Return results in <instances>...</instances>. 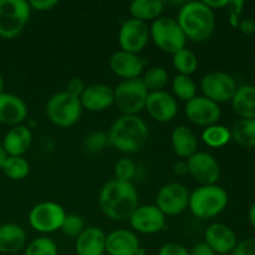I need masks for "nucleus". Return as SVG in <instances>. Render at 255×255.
I'll return each mask as SVG.
<instances>
[{"label": "nucleus", "instance_id": "obj_30", "mask_svg": "<svg viewBox=\"0 0 255 255\" xmlns=\"http://www.w3.org/2000/svg\"><path fill=\"white\" fill-rule=\"evenodd\" d=\"M172 64L174 69L178 71V75H186V76H191L198 69L197 55L187 47L172 55Z\"/></svg>", "mask_w": 255, "mask_h": 255}, {"label": "nucleus", "instance_id": "obj_15", "mask_svg": "<svg viewBox=\"0 0 255 255\" xmlns=\"http://www.w3.org/2000/svg\"><path fill=\"white\" fill-rule=\"evenodd\" d=\"M128 221L132 228L141 234L158 233L166 227V216L156 204L138 206Z\"/></svg>", "mask_w": 255, "mask_h": 255}, {"label": "nucleus", "instance_id": "obj_7", "mask_svg": "<svg viewBox=\"0 0 255 255\" xmlns=\"http://www.w3.org/2000/svg\"><path fill=\"white\" fill-rule=\"evenodd\" d=\"M29 1L0 0V37L14 39L22 32L30 19Z\"/></svg>", "mask_w": 255, "mask_h": 255}, {"label": "nucleus", "instance_id": "obj_2", "mask_svg": "<svg viewBox=\"0 0 255 255\" xmlns=\"http://www.w3.org/2000/svg\"><path fill=\"white\" fill-rule=\"evenodd\" d=\"M149 131L146 122L138 116L122 115L112 124L107 137L109 144L125 153L138 152L146 144Z\"/></svg>", "mask_w": 255, "mask_h": 255}, {"label": "nucleus", "instance_id": "obj_41", "mask_svg": "<svg viewBox=\"0 0 255 255\" xmlns=\"http://www.w3.org/2000/svg\"><path fill=\"white\" fill-rule=\"evenodd\" d=\"M57 4H59L57 0H31L29 1L31 10H36V11H49V10L54 9Z\"/></svg>", "mask_w": 255, "mask_h": 255}, {"label": "nucleus", "instance_id": "obj_27", "mask_svg": "<svg viewBox=\"0 0 255 255\" xmlns=\"http://www.w3.org/2000/svg\"><path fill=\"white\" fill-rule=\"evenodd\" d=\"M164 4L161 0H134L129 4V12L132 17L146 22L158 19L163 11Z\"/></svg>", "mask_w": 255, "mask_h": 255}, {"label": "nucleus", "instance_id": "obj_43", "mask_svg": "<svg viewBox=\"0 0 255 255\" xmlns=\"http://www.w3.org/2000/svg\"><path fill=\"white\" fill-rule=\"evenodd\" d=\"M189 255H216V253L206 243H198L192 248Z\"/></svg>", "mask_w": 255, "mask_h": 255}, {"label": "nucleus", "instance_id": "obj_9", "mask_svg": "<svg viewBox=\"0 0 255 255\" xmlns=\"http://www.w3.org/2000/svg\"><path fill=\"white\" fill-rule=\"evenodd\" d=\"M66 212L56 202H41L32 207L29 213V223L34 231L49 234L61 229Z\"/></svg>", "mask_w": 255, "mask_h": 255}, {"label": "nucleus", "instance_id": "obj_26", "mask_svg": "<svg viewBox=\"0 0 255 255\" xmlns=\"http://www.w3.org/2000/svg\"><path fill=\"white\" fill-rule=\"evenodd\" d=\"M232 107L241 120H255V86L238 87L232 99Z\"/></svg>", "mask_w": 255, "mask_h": 255}, {"label": "nucleus", "instance_id": "obj_5", "mask_svg": "<svg viewBox=\"0 0 255 255\" xmlns=\"http://www.w3.org/2000/svg\"><path fill=\"white\" fill-rule=\"evenodd\" d=\"M148 90L142 80H122L114 89V104L122 115L137 116L146 107Z\"/></svg>", "mask_w": 255, "mask_h": 255}, {"label": "nucleus", "instance_id": "obj_39", "mask_svg": "<svg viewBox=\"0 0 255 255\" xmlns=\"http://www.w3.org/2000/svg\"><path fill=\"white\" fill-rule=\"evenodd\" d=\"M158 255H189V251L179 243H167L159 248Z\"/></svg>", "mask_w": 255, "mask_h": 255}, {"label": "nucleus", "instance_id": "obj_33", "mask_svg": "<svg viewBox=\"0 0 255 255\" xmlns=\"http://www.w3.org/2000/svg\"><path fill=\"white\" fill-rule=\"evenodd\" d=\"M141 80L144 86H146V89L148 90V92H154L162 91L167 86L169 81V76L166 69L161 66H154L147 70L146 74L143 75Z\"/></svg>", "mask_w": 255, "mask_h": 255}, {"label": "nucleus", "instance_id": "obj_12", "mask_svg": "<svg viewBox=\"0 0 255 255\" xmlns=\"http://www.w3.org/2000/svg\"><path fill=\"white\" fill-rule=\"evenodd\" d=\"M149 40V27L139 20L127 19L119 31V44L122 51L138 55L147 46Z\"/></svg>", "mask_w": 255, "mask_h": 255}, {"label": "nucleus", "instance_id": "obj_34", "mask_svg": "<svg viewBox=\"0 0 255 255\" xmlns=\"http://www.w3.org/2000/svg\"><path fill=\"white\" fill-rule=\"evenodd\" d=\"M24 255H59V249L52 239L39 237L27 244Z\"/></svg>", "mask_w": 255, "mask_h": 255}, {"label": "nucleus", "instance_id": "obj_35", "mask_svg": "<svg viewBox=\"0 0 255 255\" xmlns=\"http://www.w3.org/2000/svg\"><path fill=\"white\" fill-rule=\"evenodd\" d=\"M84 229L85 223L81 217L77 216V214H66L60 231H62V233L69 238L76 239L84 232Z\"/></svg>", "mask_w": 255, "mask_h": 255}, {"label": "nucleus", "instance_id": "obj_40", "mask_svg": "<svg viewBox=\"0 0 255 255\" xmlns=\"http://www.w3.org/2000/svg\"><path fill=\"white\" fill-rule=\"evenodd\" d=\"M85 89H86V85H85L84 80L80 79V77H72V79L67 82L66 91L69 92V94L74 95V96L79 97V99Z\"/></svg>", "mask_w": 255, "mask_h": 255}, {"label": "nucleus", "instance_id": "obj_25", "mask_svg": "<svg viewBox=\"0 0 255 255\" xmlns=\"http://www.w3.org/2000/svg\"><path fill=\"white\" fill-rule=\"evenodd\" d=\"M26 244V233L20 226L5 223L0 226V253L15 254Z\"/></svg>", "mask_w": 255, "mask_h": 255}, {"label": "nucleus", "instance_id": "obj_28", "mask_svg": "<svg viewBox=\"0 0 255 255\" xmlns=\"http://www.w3.org/2000/svg\"><path fill=\"white\" fill-rule=\"evenodd\" d=\"M1 171L11 181H21L30 173V164L24 157L6 156L1 166Z\"/></svg>", "mask_w": 255, "mask_h": 255}, {"label": "nucleus", "instance_id": "obj_4", "mask_svg": "<svg viewBox=\"0 0 255 255\" xmlns=\"http://www.w3.org/2000/svg\"><path fill=\"white\" fill-rule=\"evenodd\" d=\"M228 206V193L218 184L201 186L189 194L188 208L198 219L219 216Z\"/></svg>", "mask_w": 255, "mask_h": 255}, {"label": "nucleus", "instance_id": "obj_48", "mask_svg": "<svg viewBox=\"0 0 255 255\" xmlns=\"http://www.w3.org/2000/svg\"><path fill=\"white\" fill-rule=\"evenodd\" d=\"M4 86H5L4 77H2L1 74H0V94H2V92H4Z\"/></svg>", "mask_w": 255, "mask_h": 255}, {"label": "nucleus", "instance_id": "obj_49", "mask_svg": "<svg viewBox=\"0 0 255 255\" xmlns=\"http://www.w3.org/2000/svg\"><path fill=\"white\" fill-rule=\"evenodd\" d=\"M136 255H147V252L144 251V249L142 248V247H141V248L138 249V252H137V254H136Z\"/></svg>", "mask_w": 255, "mask_h": 255}, {"label": "nucleus", "instance_id": "obj_10", "mask_svg": "<svg viewBox=\"0 0 255 255\" xmlns=\"http://www.w3.org/2000/svg\"><path fill=\"white\" fill-rule=\"evenodd\" d=\"M201 90L204 97L219 105L232 101L237 91V84L227 72L213 71L204 75L201 81Z\"/></svg>", "mask_w": 255, "mask_h": 255}, {"label": "nucleus", "instance_id": "obj_24", "mask_svg": "<svg viewBox=\"0 0 255 255\" xmlns=\"http://www.w3.org/2000/svg\"><path fill=\"white\" fill-rule=\"evenodd\" d=\"M172 148L174 153L181 158L188 159L189 157L193 156L198 148V138L197 134L188 126H177L173 129L171 136Z\"/></svg>", "mask_w": 255, "mask_h": 255}, {"label": "nucleus", "instance_id": "obj_45", "mask_svg": "<svg viewBox=\"0 0 255 255\" xmlns=\"http://www.w3.org/2000/svg\"><path fill=\"white\" fill-rule=\"evenodd\" d=\"M203 2L212 10L222 9V7H226L229 5L228 0H204Z\"/></svg>", "mask_w": 255, "mask_h": 255}, {"label": "nucleus", "instance_id": "obj_3", "mask_svg": "<svg viewBox=\"0 0 255 255\" xmlns=\"http://www.w3.org/2000/svg\"><path fill=\"white\" fill-rule=\"evenodd\" d=\"M177 22L187 39L194 42L208 40L216 29V16L203 1L184 2L177 16Z\"/></svg>", "mask_w": 255, "mask_h": 255}, {"label": "nucleus", "instance_id": "obj_38", "mask_svg": "<svg viewBox=\"0 0 255 255\" xmlns=\"http://www.w3.org/2000/svg\"><path fill=\"white\" fill-rule=\"evenodd\" d=\"M233 255H255V238H248L237 243Z\"/></svg>", "mask_w": 255, "mask_h": 255}, {"label": "nucleus", "instance_id": "obj_31", "mask_svg": "<svg viewBox=\"0 0 255 255\" xmlns=\"http://www.w3.org/2000/svg\"><path fill=\"white\" fill-rule=\"evenodd\" d=\"M202 139L207 146L212 147V148H219V147H223L229 143V141L232 139L231 129L218 124L206 127L204 131L202 132Z\"/></svg>", "mask_w": 255, "mask_h": 255}, {"label": "nucleus", "instance_id": "obj_13", "mask_svg": "<svg viewBox=\"0 0 255 255\" xmlns=\"http://www.w3.org/2000/svg\"><path fill=\"white\" fill-rule=\"evenodd\" d=\"M189 174L202 186L216 184L221 177V166L213 154L197 151L187 159Z\"/></svg>", "mask_w": 255, "mask_h": 255}, {"label": "nucleus", "instance_id": "obj_23", "mask_svg": "<svg viewBox=\"0 0 255 255\" xmlns=\"http://www.w3.org/2000/svg\"><path fill=\"white\" fill-rule=\"evenodd\" d=\"M32 143V133L29 127L24 125L14 126L6 132L1 146L6 156L24 157Z\"/></svg>", "mask_w": 255, "mask_h": 255}, {"label": "nucleus", "instance_id": "obj_36", "mask_svg": "<svg viewBox=\"0 0 255 255\" xmlns=\"http://www.w3.org/2000/svg\"><path fill=\"white\" fill-rule=\"evenodd\" d=\"M136 174V164L129 158H121L115 164V177L117 181L131 182Z\"/></svg>", "mask_w": 255, "mask_h": 255}, {"label": "nucleus", "instance_id": "obj_29", "mask_svg": "<svg viewBox=\"0 0 255 255\" xmlns=\"http://www.w3.org/2000/svg\"><path fill=\"white\" fill-rule=\"evenodd\" d=\"M232 138L243 147H255V120H239L231 131Z\"/></svg>", "mask_w": 255, "mask_h": 255}, {"label": "nucleus", "instance_id": "obj_22", "mask_svg": "<svg viewBox=\"0 0 255 255\" xmlns=\"http://www.w3.org/2000/svg\"><path fill=\"white\" fill-rule=\"evenodd\" d=\"M76 255H104L106 253V234L97 227L85 228L75 242Z\"/></svg>", "mask_w": 255, "mask_h": 255}, {"label": "nucleus", "instance_id": "obj_17", "mask_svg": "<svg viewBox=\"0 0 255 255\" xmlns=\"http://www.w3.org/2000/svg\"><path fill=\"white\" fill-rule=\"evenodd\" d=\"M204 243L216 254H229L237 246V236L228 226L222 223H213L206 229Z\"/></svg>", "mask_w": 255, "mask_h": 255}, {"label": "nucleus", "instance_id": "obj_46", "mask_svg": "<svg viewBox=\"0 0 255 255\" xmlns=\"http://www.w3.org/2000/svg\"><path fill=\"white\" fill-rule=\"evenodd\" d=\"M248 217H249V222H251V224L255 228V204H253V206L251 207V209H249Z\"/></svg>", "mask_w": 255, "mask_h": 255}, {"label": "nucleus", "instance_id": "obj_20", "mask_svg": "<svg viewBox=\"0 0 255 255\" xmlns=\"http://www.w3.org/2000/svg\"><path fill=\"white\" fill-rule=\"evenodd\" d=\"M82 109L90 112H101L114 105V89L105 84L86 86L80 96Z\"/></svg>", "mask_w": 255, "mask_h": 255}, {"label": "nucleus", "instance_id": "obj_19", "mask_svg": "<svg viewBox=\"0 0 255 255\" xmlns=\"http://www.w3.org/2000/svg\"><path fill=\"white\" fill-rule=\"evenodd\" d=\"M110 67L112 72L124 80L138 79L144 67V62L137 54L119 51L114 52L110 59Z\"/></svg>", "mask_w": 255, "mask_h": 255}, {"label": "nucleus", "instance_id": "obj_44", "mask_svg": "<svg viewBox=\"0 0 255 255\" xmlns=\"http://www.w3.org/2000/svg\"><path fill=\"white\" fill-rule=\"evenodd\" d=\"M173 173L179 177H183V176H187V174H189L187 159L186 161H184V159H181V161H177L176 163L173 164Z\"/></svg>", "mask_w": 255, "mask_h": 255}, {"label": "nucleus", "instance_id": "obj_8", "mask_svg": "<svg viewBox=\"0 0 255 255\" xmlns=\"http://www.w3.org/2000/svg\"><path fill=\"white\" fill-rule=\"evenodd\" d=\"M149 37L158 49L167 54L173 55L186 47V35L173 17L163 16L154 20L149 27Z\"/></svg>", "mask_w": 255, "mask_h": 255}, {"label": "nucleus", "instance_id": "obj_14", "mask_svg": "<svg viewBox=\"0 0 255 255\" xmlns=\"http://www.w3.org/2000/svg\"><path fill=\"white\" fill-rule=\"evenodd\" d=\"M187 119L199 127H209L217 125L221 119V107L218 104L204 96H196L186 104L184 109Z\"/></svg>", "mask_w": 255, "mask_h": 255}, {"label": "nucleus", "instance_id": "obj_42", "mask_svg": "<svg viewBox=\"0 0 255 255\" xmlns=\"http://www.w3.org/2000/svg\"><path fill=\"white\" fill-rule=\"evenodd\" d=\"M239 29L243 34L253 35L255 34V20L253 19H243L239 22Z\"/></svg>", "mask_w": 255, "mask_h": 255}, {"label": "nucleus", "instance_id": "obj_1", "mask_svg": "<svg viewBox=\"0 0 255 255\" xmlns=\"http://www.w3.org/2000/svg\"><path fill=\"white\" fill-rule=\"evenodd\" d=\"M99 207L112 221H128L138 207V193L131 182L112 179L101 188Z\"/></svg>", "mask_w": 255, "mask_h": 255}, {"label": "nucleus", "instance_id": "obj_18", "mask_svg": "<svg viewBox=\"0 0 255 255\" xmlns=\"http://www.w3.org/2000/svg\"><path fill=\"white\" fill-rule=\"evenodd\" d=\"M27 106L21 97L9 92L0 94V124L19 126L26 120Z\"/></svg>", "mask_w": 255, "mask_h": 255}, {"label": "nucleus", "instance_id": "obj_11", "mask_svg": "<svg viewBox=\"0 0 255 255\" xmlns=\"http://www.w3.org/2000/svg\"><path fill=\"white\" fill-rule=\"evenodd\" d=\"M189 192L182 183H168L156 196V206L164 216H178L189 204Z\"/></svg>", "mask_w": 255, "mask_h": 255}, {"label": "nucleus", "instance_id": "obj_16", "mask_svg": "<svg viewBox=\"0 0 255 255\" xmlns=\"http://www.w3.org/2000/svg\"><path fill=\"white\" fill-rule=\"evenodd\" d=\"M144 110H147L149 116L157 122L166 124L177 116L178 104H177L176 97L162 90V91L149 92Z\"/></svg>", "mask_w": 255, "mask_h": 255}, {"label": "nucleus", "instance_id": "obj_6", "mask_svg": "<svg viewBox=\"0 0 255 255\" xmlns=\"http://www.w3.org/2000/svg\"><path fill=\"white\" fill-rule=\"evenodd\" d=\"M82 114L79 97L67 91L52 95L46 104V115L50 121L57 127L67 128L77 124Z\"/></svg>", "mask_w": 255, "mask_h": 255}, {"label": "nucleus", "instance_id": "obj_32", "mask_svg": "<svg viewBox=\"0 0 255 255\" xmlns=\"http://www.w3.org/2000/svg\"><path fill=\"white\" fill-rule=\"evenodd\" d=\"M172 91L177 99L182 101H191L197 96V86L191 76L177 75L172 80Z\"/></svg>", "mask_w": 255, "mask_h": 255}, {"label": "nucleus", "instance_id": "obj_37", "mask_svg": "<svg viewBox=\"0 0 255 255\" xmlns=\"http://www.w3.org/2000/svg\"><path fill=\"white\" fill-rule=\"evenodd\" d=\"M107 144H109V137L107 133L102 131L92 132L85 139V148L90 153H99L104 151Z\"/></svg>", "mask_w": 255, "mask_h": 255}, {"label": "nucleus", "instance_id": "obj_47", "mask_svg": "<svg viewBox=\"0 0 255 255\" xmlns=\"http://www.w3.org/2000/svg\"><path fill=\"white\" fill-rule=\"evenodd\" d=\"M5 158H6V153H5L4 148H2L1 143H0V169H1V166L2 163H4Z\"/></svg>", "mask_w": 255, "mask_h": 255}, {"label": "nucleus", "instance_id": "obj_21", "mask_svg": "<svg viewBox=\"0 0 255 255\" xmlns=\"http://www.w3.org/2000/svg\"><path fill=\"white\" fill-rule=\"evenodd\" d=\"M141 248L136 234L127 229H116L106 236V253L109 255H136Z\"/></svg>", "mask_w": 255, "mask_h": 255}]
</instances>
